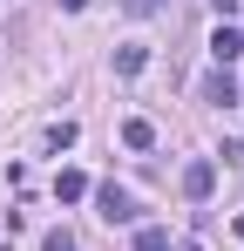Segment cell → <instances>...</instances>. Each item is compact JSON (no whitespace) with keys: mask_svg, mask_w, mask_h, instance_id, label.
I'll return each instance as SVG.
<instances>
[{"mask_svg":"<svg viewBox=\"0 0 244 251\" xmlns=\"http://www.w3.org/2000/svg\"><path fill=\"white\" fill-rule=\"evenodd\" d=\"M136 251H170V231H156V224H143V231H136Z\"/></svg>","mask_w":244,"mask_h":251,"instance_id":"7","label":"cell"},{"mask_svg":"<svg viewBox=\"0 0 244 251\" xmlns=\"http://www.w3.org/2000/svg\"><path fill=\"white\" fill-rule=\"evenodd\" d=\"M54 197H61V204H81V197H88V176H81V170H61V176H54Z\"/></svg>","mask_w":244,"mask_h":251,"instance_id":"4","label":"cell"},{"mask_svg":"<svg viewBox=\"0 0 244 251\" xmlns=\"http://www.w3.org/2000/svg\"><path fill=\"white\" fill-rule=\"evenodd\" d=\"M210 190H217V163H183V197H210Z\"/></svg>","mask_w":244,"mask_h":251,"instance_id":"2","label":"cell"},{"mask_svg":"<svg viewBox=\"0 0 244 251\" xmlns=\"http://www.w3.org/2000/svg\"><path fill=\"white\" fill-rule=\"evenodd\" d=\"M143 68V48H116V75H136Z\"/></svg>","mask_w":244,"mask_h":251,"instance_id":"8","label":"cell"},{"mask_svg":"<svg viewBox=\"0 0 244 251\" xmlns=\"http://www.w3.org/2000/svg\"><path fill=\"white\" fill-rule=\"evenodd\" d=\"M203 95H210V102H224V109H231V102H238V82H231V75H224V68H217V75H210V82H203Z\"/></svg>","mask_w":244,"mask_h":251,"instance_id":"5","label":"cell"},{"mask_svg":"<svg viewBox=\"0 0 244 251\" xmlns=\"http://www.w3.org/2000/svg\"><path fill=\"white\" fill-rule=\"evenodd\" d=\"M122 7H129V14H156L163 0H122Z\"/></svg>","mask_w":244,"mask_h":251,"instance_id":"10","label":"cell"},{"mask_svg":"<svg viewBox=\"0 0 244 251\" xmlns=\"http://www.w3.org/2000/svg\"><path fill=\"white\" fill-rule=\"evenodd\" d=\"M176 251H197V245H176Z\"/></svg>","mask_w":244,"mask_h":251,"instance_id":"13","label":"cell"},{"mask_svg":"<svg viewBox=\"0 0 244 251\" xmlns=\"http://www.w3.org/2000/svg\"><path fill=\"white\" fill-rule=\"evenodd\" d=\"M0 251H7V245H0Z\"/></svg>","mask_w":244,"mask_h":251,"instance_id":"14","label":"cell"},{"mask_svg":"<svg viewBox=\"0 0 244 251\" xmlns=\"http://www.w3.org/2000/svg\"><path fill=\"white\" fill-rule=\"evenodd\" d=\"M95 210H102L109 224H129V217H136V197H129L122 183H102V190H95Z\"/></svg>","mask_w":244,"mask_h":251,"instance_id":"1","label":"cell"},{"mask_svg":"<svg viewBox=\"0 0 244 251\" xmlns=\"http://www.w3.org/2000/svg\"><path fill=\"white\" fill-rule=\"evenodd\" d=\"M210 7H217V14H238V0H210Z\"/></svg>","mask_w":244,"mask_h":251,"instance_id":"11","label":"cell"},{"mask_svg":"<svg viewBox=\"0 0 244 251\" xmlns=\"http://www.w3.org/2000/svg\"><path fill=\"white\" fill-rule=\"evenodd\" d=\"M61 7H68V14H81V7H88V0H61Z\"/></svg>","mask_w":244,"mask_h":251,"instance_id":"12","label":"cell"},{"mask_svg":"<svg viewBox=\"0 0 244 251\" xmlns=\"http://www.w3.org/2000/svg\"><path fill=\"white\" fill-rule=\"evenodd\" d=\"M210 54H217V68L238 61V54H244V34H238V27H217V34H210Z\"/></svg>","mask_w":244,"mask_h":251,"instance_id":"3","label":"cell"},{"mask_svg":"<svg viewBox=\"0 0 244 251\" xmlns=\"http://www.w3.org/2000/svg\"><path fill=\"white\" fill-rule=\"evenodd\" d=\"M122 143H129V150H149V143H156V129L136 116V123H122Z\"/></svg>","mask_w":244,"mask_h":251,"instance_id":"6","label":"cell"},{"mask_svg":"<svg viewBox=\"0 0 244 251\" xmlns=\"http://www.w3.org/2000/svg\"><path fill=\"white\" fill-rule=\"evenodd\" d=\"M48 251H75V238L68 231H48Z\"/></svg>","mask_w":244,"mask_h":251,"instance_id":"9","label":"cell"}]
</instances>
